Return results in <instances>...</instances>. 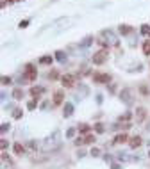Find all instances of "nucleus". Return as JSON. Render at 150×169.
Listing matches in <instances>:
<instances>
[{
  "instance_id": "1",
  "label": "nucleus",
  "mask_w": 150,
  "mask_h": 169,
  "mask_svg": "<svg viewBox=\"0 0 150 169\" xmlns=\"http://www.w3.org/2000/svg\"><path fill=\"white\" fill-rule=\"evenodd\" d=\"M38 78V68L32 64V62H27L23 66V75H21V80L23 82H34Z\"/></svg>"
},
{
  "instance_id": "2",
  "label": "nucleus",
  "mask_w": 150,
  "mask_h": 169,
  "mask_svg": "<svg viewBox=\"0 0 150 169\" xmlns=\"http://www.w3.org/2000/svg\"><path fill=\"white\" fill-rule=\"evenodd\" d=\"M107 59H109V50H104V48L96 50L95 54H93V57H91V61H93V64H95V66H102V64H105Z\"/></svg>"
},
{
  "instance_id": "3",
  "label": "nucleus",
  "mask_w": 150,
  "mask_h": 169,
  "mask_svg": "<svg viewBox=\"0 0 150 169\" xmlns=\"http://www.w3.org/2000/svg\"><path fill=\"white\" fill-rule=\"evenodd\" d=\"M134 91L131 89V87H123L122 91H120V100L125 103V105H132L134 103Z\"/></svg>"
},
{
  "instance_id": "4",
  "label": "nucleus",
  "mask_w": 150,
  "mask_h": 169,
  "mask_svg": "<svg viewBox=\"0 0 150 169\" xmlns=\"http://www.w3.org/2000/svg\"><path fill=\"white\" fill-rule=\"evenodd\" d=\"M91 80H93L95 84H107V86H109L111 80H113V77L109 75V73H93V75H91Z\"/></svg>"
},
{
  "instance_id": "5",
  "label": "nucleus",
  "mask_w": 150,
  "mask_h": 169,
  "mask_svg": "<svg viewBox=\"0 0 150 169\" xmlns=\"http://www.w3.org/2000/svg\"><path fill=\"white\" fill-rule=\"evenodd\" d=\"M59 80H61V84H63V87H66V89H70V87L75 86V77L70 75V73H64V75H61Z\"/></svg>"
},
{
  "instance_id": "6",
  "label": "nucleus",
  "mask_w": 150,
  "mask_h": 169,
  "mask_svg": "<svg viewBox=\"0 0 150 169\" xmlns=\"http://www.w3.org/2000/svg\"><path fill=\"white\" fill-rule=\"evenodd\" d=\"M45 94V87H41V86H32L30 87V96H32V100H41V96Z\"/></svg>"
},
{
  "instance_id": "7",
  "label": "nucleus",
  "mask_w": 150,
  "mask_h": 169,
  "mask_svg": "<svg viewBox=\"0 0 150 169\" xmlns=\"http://www.w3.org/2000/svg\"><path fill=\"white\" fill-rule=\"evenodd\" d=\"M127 144H129V148H131V150H138V148L143 144V139H141L139 135H134V137H131V139H129Z\"/></svg>"
},
{
  "instance_id": "8",
  "label": "nucleus",
  "mask_w": 150,
  "mask_h": 169,
  "mask_svg": "<svg viewBox=\"0 0 150 169\" xmlns=\"http://www.w3.org/2000/svg\"><path fill=\"white\" fill-rule=\"evenodd\" d=\"M132 32H134V29L129 23H120V25H118V34H120V36H129Z\"/></svg>"
},
{
  "instance_id": "9",
  "label": "nucleus",
  "mask_w": 150,
  "mask_h": 169,
  "mask_svg": "<svg viewBox=\"0 0 150 169\" xmlns=\"http://www.w3.org/2000/svg\"><path fill=\"white\" fill-rule=\"evenodd\" d=\"M54 61H56V57H54V55H43V57L38 59V64L39 66H52Z\"/></svg>"
},
{
  "instance_id": "10",
  "label": "nucleus",
  "mask_w": 150,
  "mask_h": 169,
  "mask_svg": "<svg viewBox=\"0 0 150 169\" xmlns=\"http://www.w3.org/2000/svg\"><path fill=\"white\" fill-rule=\"evenodd\" d=\"M54 57H56V61L61 62V64H64V62L68 61V54L64 50H56V52H54Z\"/></svg>"
},
{
  "instance_id": "11",
  "label": "nucleus",
  "mask_w": 150,
  "mask_h": 169,
  "mask_svg": "<svg viewBox=\"0 0 150 169\" xmlns=\"http://www.w3.org/2000/svg\"><path fill=\"white\" fill-rule=\"evenodd\" d=\"M54 105H64V93H63V89H59V91H56L54 93Z\"/></svg>"
},
{
  "instance_id": "12",
  "label": "nucleus",
  "mask_w": 150,
  "mask_h": 169,
  "mask_svg": "<svg viewBox=\"0 0 150 169\" xmlns=\"http://www.w3.org/2000/svg\"><path fill=\"white\" fill-rule=\"evenodd\" d=\"M136 119H138V123H143L147 119V109L145 107H138L136 109Z\"/></svg>"
},
{
  "instance_id": "13",
  "label": "nucleus",
  "mask_w": 150,
  "mask_h": 169,
  "mask_svg": "<svg viewBox=\"0 0 150 169\" xmlns=\"http://www.w3.org/2000/svg\"><path fill=\"white\" fill-rule=\"evenodd\" d=\"M93 41H96V39H95V36H91V34H89V36H86V37L81 41L79 46H81V48H89V46L93 45Z\"/></svg>"
},
{
  "instance_id": "14",
  "label": "nucleus",
  "mask_w": 150,
  "mask_h": 169,
  "mask_svg": "<svg viewBox=\"0 0 150 169\" xmlns=\"http://www.w3.org/2000/svg\"><path fill=\"white\" fill-rule=\"evenodd\" d=\"M73 114V103L72 102H66L63 105V116L64 118H70V116Z\"/></svg>"
},
{
  "instance_id": "15",
  "label": "nucleus",
  "mask_w": 150,
  "mask_h": 169,
  "mask_svg": "<svg viewBox=\"0 0 150 169\" xmlns=\"http://www.w3.org/2000/svg\"><path fill=\"white\" fill-rule=\"evenodd\" d=\"M129 139H131V137H129L125 132H122V134H118V135H114V144H123V142H129Z\"/></svg>"
},
{
  "instance_id": "16",
  "label": "nucleus",
  "mask_w": 150,
  "mask_h": 169,
  "mask_svg": "<svg viewBox=\"0 0 150 169\" xmlns=\"http://www.w3.org/2000/svg\"><path fill=\"white\" fill-rule=\"evenodd\" d=\"M77 130L81 135H88V134H91V126L88 123H81V125H77Z\"/></svg>"
},
{
  "instance_id": "17",
  "label": "nucleus",
  "mask_w": 150,
  "mask_h": 169,
  "mask_svg": "<svg viewBox=\"0 0 150 169\" xmlns=\"http://www.w3.org/2000/svg\"><path fill=\"white\" fill-rule=\"evenodd\" d=\"M23 151H25V148H23L21 142H14L13 144V153L14 155H23Z\"/></svg>"
},
{
  "instance_id": "18",
  "label": "nucleus",
  "mask_w": 150,
  "mask_h": 169,
  "mask_svg": "<svg viewBox=\"0 0 150 169\" xmlns=\"http://www.w3.org/2000/svg\"><path fill=\"white\" fill-rule=\"evenodd\" d=\"M13 98L18 100V102L23 100V89H21V87H14V89H13Z\"/></svg>"
},
{
  "instance_id": "19",
  "label": "nucleus",
  "mask_w": 150,
  "mask_h": 169,
  "mask_svg": "<svg viewBox=\"0 0 150 169\" xmlns=\"http://www.w3.org/2000/svg\"><path fill=\"white\" fill-rule=\"evenodd\" d=\"M141 50H143V55L150 57V39H145L143 45H141Z\"/></svg>"
},
{
  "instance_id": "20",
  "label": "nucleus",
  "mask_w": 150,
  "mask_h": 169,
  "mask_svg": "<svg viewBox=\"0 0 150 169\" xmlns=\"http://www.w3.org/2000/svg\"><path fill=\"white\" fill-rule=\"evenodd\" d=\"M139 32H141V36H145V37L150 39V25L148 23H143L141 29H139Z\"/></svg>"
},
{
  "instance_id": "21",
  "label": "nucleus",
  "mask_w": 150,
  "mask_h": 169,
  "mask_svg": "<svg viewBox=\"0 0 150 169\" xmlns=\"http://www.w3.org/2000/svg\"><path fill=\"white\" fill-rule=\"evenodd\" d=\"M131 119H132V114L131 112H125V114H122L120 116V118H118V121H120V123H131Z\"/></svg>"
},
{
  "instance_id": "22",
  "label": "nucleus",
  "mask_w": 150,
  "mask_h": 169,
  "mask_svg": "<svg viewBox=\"0 0 150 169\" xmlns=\"http://www.w3.org/2000/svg\"><path fill=\"white\" fill-rule=\"evenodd\" d=\"M96 141V137L93 134H88V135H84V144H93Z\"/></svg>"
},
{
  "instance_id": "23",
  "label": "nucleus",
  "mask_w": 150,
  "mask_h": 169,
  "mask_svg": "<svg viewBox=\"0 0 150 169\" xmlns=\"http://www.w3.org/2000/svg\"><path fill=\"white\" fill-rule=\"evenodd\" d=\"M48 78H50V80H57V78H61L59 71H57V70H52V71H48Z\"/></svg>"
},
{
  "instance_id": "24",
  "label": "nucleus",
  "mask_w": 150,
  "mask_h": 169,
  "mask_svg": "<svg viewBox=\"0 0 150 169\" xmlns=\"http://www.w3.org/2000/svg\"><path fill=\"white\" fill-rule=\"evenodd\" d=\"M0 82H2V86H11V84H13V77H7V75H4L2 78H0Z\"/></svg>"
},
{
  "instance_id": "25",
  "label": "nucleus",
  "mask_w": 150,
  "mask_h": 169,
  "mask_svg": "<svg viewBox=\"0 0 150 169\" xmlns=\"http://www.w3.org/2000/svg\"><path fill=\"white\" fill-rule=\"evenodd\" d=\"M93 128H95V132H96V134H104V132H105V126H104L102 123H95Z\"/></svg>"
},
{
  "instance_id": "26",
  "label": "nucleus",
  "mask_w": 150,
  "mask_h": 169,
  "mask_svg": "<svg viewBox=\"0 0 150 169\" xmlns=\"http://www.w3.org/2000/svg\"><path fill=\"white\" fill-rule=\"evenodd\" d=\"M38 107V100H30V102H27V110H34Z\"/></svg>"
},
{
  "instance_id": "27",
  "label": "nucleus",
  "mask_w": 150,
  "mask_h": 169,
  "mask_svg": "<svg viewBox=\"0 0 150 169\" xmlns=\"http://www.w3.org/2000/svg\"><path fill=\"white\" fill-rule=\"evenodd\" d=\"M21 116H23V110H21V109H14L13 118H14V119H21Z\"/></svg>"
},
{
  "instance_id": "28",
  "label": "nucleus",
  "mask_w": 150,
  "mask_h": 169,
  "mask_svg": "<svg viewBox=\"0 0 150 169\" xmlns=\"http://www.w3.org/2000/svg\"><path fill=\"white\" fill-rule=\"evenodd\" d=\"M29 23H30V20H21V22L18 23V29H27Z\"/></svg>"
},
{
  "instance_id": "29",
  "label": "nucleus",
  "mask_w": 150,
  "mask_h": 169,
  "mask_svg": "<svg viewBox=\"0 0 150 169\" xmlns=\"http://www.w3.org/2000/svg\"><path fill=\"white\" fill-rule=\"evenodd\" d=\"M73 144H75V146H82V144H84V135H79L77 139L73 141Z\"/></svg>"
},
{
  "instance_id": "30",
  "label": "nucleus",
  "mask_w": 150,
  "mask_h": 169,
  "mask_svg": "<svg viewBox=\"0 0 150 169\" xmlns=\"http://www.w3.org/2000/svg\"><path fill=\"white\" fill-rule=\"evenodd\" d=\"M89 155H91V157H95V158H96V157H100V150H98V148H91Z\"/></svg>"
},
{
  "instance_id": "31",
  "label": "nucleus",
  "mask_w": 150,
  "mask_h": 169,
  "mask_svg": "<svg viewBox=\"0 0 150 169\" xmlns=\"http://www.w3.org/2000/svg\"><path fill=\"white\" fill-rule=\"evenodd\" d=\"M139 93H141V94H145V96H147V94H148L150 91H148V87H147L145 84H143V86H139Z\"/></svg>"
},
{
  "instance_id": "32",
  "label": "nucleus",
  "mask_w": 150,
  "mask_h": 169,
  "mask_svg": "<svg viewBox=\"0 0 150 169\" xmlns=\"http://www.w3.org/2000/svg\"><path fill=\"white\" fill-rule=\"evenodd\" d=\"M75 132H79V130H77V128H68V130H66V137H73Z\"/></svg>"
},
{
  "instance_id": "33",
  "label": "nucleus",
  "mask_w": 150,
  "mask_h": 169,
  "mask_svg": "<svg viewBox=\"0 0 150 169\" xmlns=\"http://www.w3.org/2000/svg\"><path fill=\"white\" fill-rule=\"evenodd\" d=\"M9 128H11V125H9V123H2V128H0V132H2V134H6Z\"/></svg>"
},
{
  "instance_id": "34",
  "label": "nucleus",
  "mask_w": 150,
  "mask_h": 169,
  "mask_svg": "<svg viewBox=\"0 0 150 169\" xmlns=\"http://www.w3.org/2000/svg\"><path fill=\"white\" fill-rule=\"evenodd\" d=\"M107 91H109V93H116V84H109V86H107Z\"/></svg>"
},
{
  "instance_id": "35",
  "label": "nucleus",
  "mask_w": 150,
  "mask_h": 169,
  "mask_svg": "<svg viewBox=\"0 0 150 169\" xmlns=\"http://www.w3.org/2000/svg\"><path fill=\"white\" fill-rule=\"evenodd\" d=\"M111 169H122V166L118 164V162H113V164H111Z\"/></svg>"
},
{
  "instance_id": "36",
  "label": "nucleus",
  "mask_w": 150,
  "mask_h": 169,
  "mask_svg": "<svg viewBox=\"0 0 150 169\" xmlns=\"http://www.w3.org/2000/svg\"><path fill=\"white\" fill-rule=\"evenodd\" d=\"M0 146H2V150L6 151V148H7V141H6V139H2V142H0Z\"/></svg>"
},
{
  "instance_id": "37",
  "label": "nucleus",
  "mask_w": 150,
  "mask_h": 169,
  "mask_svg": "<svg viewBox=\"0 0 150 169\" xmlns=\"http://www.w3.org/2000/svg\"><path fill=\"white\" fill-rule=\"evenodd\" d=\"M102 102H104V98H102V94H96V103H98V105H100Z\"/></svg>"
},
{
  "instance_id": "38",
  "label": "nucleus",
  "mask_w": 150,
  "mask_h": 169,
  "mask_svg": "<svg viewBox=\"0 0 150 169\" xmlns=\"http://www.w3.org/2000/svg\"><path fill=\"white\" fill-rule=\"evenodd\" d=\"M47 107H48V102H43V103H41V109H43V110H45Z\"/></svg>"
},
{
  "instance_id": "39",
  "label": "nucleus",
  "mask_w": 150,
  "mask_h": 169,
  "mask_svg": "<svg viewBox=\"0 0 150 169\" xmlns=\"http://www.w3.org/2000/svg\"><path fill=\"white\" fill-rule=\"evenodd\" d=\"M148 158H150V151H148Z\"/></svg>"
}]
</instances>
